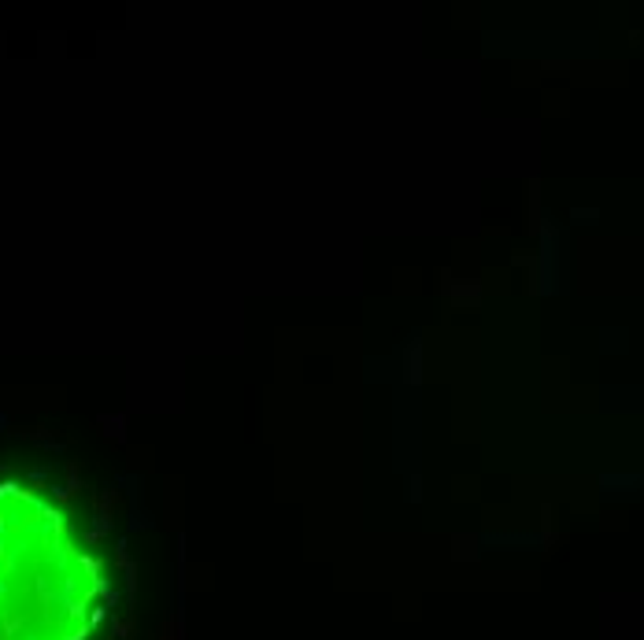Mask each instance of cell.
<instances>
[{
    "mask_svg": "<svg viewBox=\"0 0 644 640\" xmlns=\"http://www.w3.org/2000/svg\"><path fill=\"white\" fill-rule=\"evenodd\" d=\"M119 559L104 518L41 470L0 474V640H104Z\"/></svg>",
    "mask_w": 644,
    "mask_h": 640,
    "instance_id": "cell-1",
    "label": "cell"
}]
</instances>
